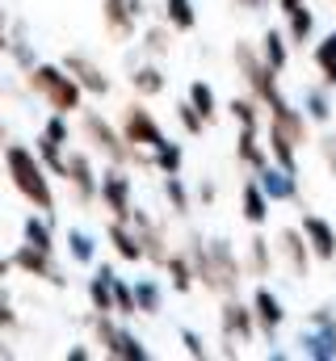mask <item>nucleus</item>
<instances>
[{
	"label": "nucleus",
	"mask_w": 336,
	"mask_h": 361,
	"mask_svg": "<svg viewBox=\"0 0 336 361\" xmlns=\"http://www.w3.org/2000/svg\"><path fill=\"white\" fill-rule=\"evenodd\" d=\"M185 252H189V261H193V273H198V281L210 290V294H219V298H236L240 294V281H244V261L236 257V244L232 240H202L198 231L193 235H185Z\"/></svg>",
	"instance_id": "obj_1"
},
{
	"label": "nucleus",
	"mask_w": 336,
	"mask_h": 361,
	"mask_svg": "<svg viewBox=\"0 0 336 361\" xmlns=\"http://www.w3.org/2000/svg\"><path fill=\"white\" fill-rule=\"evenodd\" d=\"M76 130H80V143L97 156V160H105V164H122V169H131V164H152V152H143V147H135L126 135H122V126H109V118L101 114V109H84L76 114Z\"/></svg>",
	"instance_id": "obj_2"
},
{
	"label": "nucleus",
	"mask_w": 336,
	"mask_h": 361,
	"mask_svg": "<svg viewBox=\"0 0 336 361\" xmlns=\"http://www.w3.org/2000/svg\"><path fill=\"white\" fill-rule=\"evenodd\" d=\"M4 169H8V180H13V189L34 206V210H42L47 219H55V210H59V202H55V189H51V177H47V164L38 160V152H30L25 143H4Z\"/></svg>",
	"instance_id": "obj_3"
},
{
	"label": "nucleus",
	"mask_w": 336,
	"mask_h": 361,
	"mask_svg": "<svg viewBox=\"0 0 336 361\" xmlns=\"http://www.w3.org/2000/svg\"><path fill=\"white\" fill-rule=\"evenodd\" d=\"M25 85L38 92L55 114H80L84 89L76 85V76L64 63H38L34 72H25Z\"/></svg>",
	"instance_id": "obj_4"
},
{
	"label": "nucleus",
	"mask_w": 336,
	"mask_h": 361,
	"mask_svg": "<svg viewBox=\"0 0 336 361\" xmlns=\"http://www.w3.org/2000/svg\"><path fill=\"white\" fill-rule=\"evenodd\" d=\"M97 202H101L114 219H131V210H135V180L126 177V169H122V164H109V169L101 173Z\"/></svg>",
	"instance_id": "obj_5"
},
{
	"label": "nucleus",
	"mask_w": 336,
	"mask_h": 361,
	"mask_svg": "<svg viewBox=\"0 0 336 361\" xmlns=\"http://www.w3.org/2000/svg\"><path fill=\"white\" fill-rule=\"evenodd\" d=\"M126 223L135 227V235H139V244H143V261H148V265H156V269H164L168 252H172L168 227H164V223H156L148 210H131V219H126Z\"/></svg>",
	"instance_id": "obj_6"
},
{
	"label": "nucleus",
	"mask_w": 336,
	"mask_h": 361,
	"mask_svg": "<svg viewBox=\"0 0 336 361\" xmlns=\"http://www.w3.org/2000/svg\"><path fill=\"white\" fill-rule=\"evenodd\" d=\"M303 353L311 361H336V311L332 307H320L311 315V328L299 336Z\"/></svg>",
	"instance_id": "obj_7"
},
{
	"label": "nucleus",
	"mask_w": 336,
	"mask_h": 361,
	"mask_svg": "<svg viewBox=\"0 0 336 361\" xmlns=\"http://www.w3.org/2000/svg\"><path fill=\"white\" fill-rule=\"evenodd\" d=\"M122 135H126L135 147H143V152H156V147L164 143V130H160V122L152 118V109H143V101H131V105L122 109Z\"/></svg>",
	"instance_id": "obj_8"
},
{
	"label": "nucleus",
	"mask_w": 336,
	"mask_h": 361,
	"mask_svg": "<svg viewBox=\"0 0 336 361\" xmlns=\"http://www.w3.org/2000/svg\"><path fill=\"white\" fill-rule=\"evenodd\" d=\"M273 252H277V261L290 269L294 281H303V277H307V269H311V244H307L303 227H282V231H277V240H273Z\"/></svg>",
	"instance_id": "obj_9"
},
{
	"label": "nucleus",
	"mask_w": 336,
	"mask_h": 361,
	"mask_svg": "<svg viewBox=\"0 0 336 361\" xmlns=\"http://www.w3.org/2000/svg\"><path fill=\"white\" fill-rule=\"evenodd\" d=\"M64 180L72 185V193H76V202H80V206H97L101 177H97V169H92V152H88V147L68 152V173H64Z\"/></svg>",
	"instance_id": "obj_10"
},
{
	"label": "nucleus",
	"mask_w": 336,
	"mask_h": 361,
	"mask_svg": "<svg viewBox=\"0 0 336 361\" xmlns=\"http://www.w3.org/2000/svg\"><path fill=\"white\" fill-rule=\"evenodd\" d=\"M101 17H105V34L114 42H131L143 21V0H105Z\"/></svg>",
	"instance_id": "obj_11"
},
{
	"label": "nucleus",
	"mask_w": 336,
	"mask_h": 361,
	"mask_svg": "<svg viewBox=\"0 0 336 361\" xmlns=\"http://www.w3.org/2000/svg\"><path fill=\"white\" fill-rule=\"evenodd\" d=\"M64 68H68V72L76 76V85H80L88 97H97V101L114 92V80L105 76V68H101L92 55H84V51H68V55H64Z\"/></svg>",
	"instance_id": "obj_12"
},
{
	"label": "nucleus",
	"mask_w": 336,
	"mask_h": 361,
	"mask_svg": "<svg viewBox=\"0 0 336 361\" xmlns=\"http://www.w3.org/2000/svg\"><path fill=\"white\" fill-rule=\"evenodd\" d=\"M13 269L30 273V277H38V281H47V286H55V290L68 286V277H64V269L51 261V252H42V248H34V244H21V248L13 252Z\"/></svg>",
	"instance_id": "obj_13"
},
{
	"label": "nucleus",
	"mask_w": 336,
	"mask_h": 361,
	"mask_svg": "<svg viewBox=\"0 0 336 361\" xmlns=\"http://www.w3.org/2000/svg\"><path fill=\"white\" fill-rule=\"evenodd\" d=\"M219 328H223V336H227V341H236V345H252V336H256V315H252V302L223 298Z\"/></svg>",
	"instance_id": "obj_14"
},
{
	"label": "nucleus",
	"mask_w": 336,
	"mask_h": 361,
	"mask_svg": "<svg viewBox=\"0 0 336 361\" xmlns=\"http://www.w3.org/2000/svg\"><path fill=\"white\" fill-rule=\"evenodd\" d=\"M252 315H256V332H260L265 341H277V328L286 324V307H282V298H277L269 286H256V294H252Z\"/></svg>",
	"instance_id": "obj_15"
},
{
	"label": "nucleus",
	"mask_w": 336,
	"mask_h": 361,
	"mask_svg": "<svg viewBox=\"0 0 336 361\" xmlns=\"http://www.w3.org/2000/svg\"><path fill=\"white\" fill-rule=\"evenodd\" d=\"M299 227H303V235H307V244H311V257H316V261H324V265L336 261V227L324 219V214L303 210Z\"/></svg>",
	"instance_id": "obj_16"
},
{
	"label": "nucleus",
	"mask_w": 336,
	"mask_h": 361,
	"mask_svg": "<svg viewBox=\"0 0 336 361\" xmlns=\"http://www.w3.org/2000/svg\"><path fill=\"white\" fill-rule=\"evenodd\" d=\"M252 177L260 180V189L269 193V202H299V177H294V173L269 164V169H260V173H252Z\"/></svg>",
	"instance_id": "obj_17"
},
{
	"label": "nucleus",
	"mask_w": 336,
	"mask_h": 361,
	"mask_svg": "<svg viewBox=\"0 0 336 361\" xmlns=\"http://www.w3.org/2000/svg\"><path fill=\"white\" fill-rule=\"evenodd\" d=\"M236 160H240L248 173H260V169H269V164H273L269 143H260V130H244V126H240V139H236Z\"/></svg>",
	"instance_id": "obj_18"
},
{
	"label": "nucleus",
	"mask_w": 336,
	"mask_h": 361,
	"mask_svg": "<svg viewBox=\"0 0 336 361\" xmlns=\"http://www.w3.org/2000/svg\"><path fill=\"white\" fill-rule=\"evenodd\" d=\"M269 193L260 189V180L252 177L244 180V189H240V210H244V223H252V227H265V219H269Z\"/></svg>",
	"instance_id": "obj_19"
},
{
	"label": "nucleus",
	"mask_w": 336,
	"mask_h": 361,
	"mask_svg": "<svg viewBox=\"0 0 336 361\" xmlns=\"http://www.w3.org/2000/svg\"><path fill=\"white\" fill-rule=\"evenodd\" d=\"M303 114H307V122H316V126H324V122L336 114L332 85H328V80H320V85L307 89V97H303Z\"/></svg>",
	"instance_id": "obj_20"
},
{
	"label": "nucleus",
	"mask_w": 336,
	"mask_h": 361,
	"mask_svg": "<svg viewBox=\"0 0 336 361\" xmlns=\"http://www.w3.org/2000/svg\"><path fill=\"white\" fill-rule=\"evenodd\" d=\"M273 240H265V235H252L248 244H244V273L248 277H269L273 273Z\"/></svg>",
	"instance_id": "obj_21"
},
{
	"label": "nucleus",
	"mask_w": 336,
	"mask_h": 361,
	"mask_svg": "<svg viewBox=\"0 0 336 361\" xmlns=\"http://www.w3.org/2000/svg\"><path fill=\"white\" fill-rule=\"evenodd\" d=\"M109 248L122 257V261H143V244H139V235H135V227L126 223V219H114L109 223Z\"/></svg>",
	"instance_id": "obj_22"
},
{
	"label": "nucleus",
	"mask_w": 336,
	"mask_h": 361,
	"mask_svg": "<svg viewBox=\"0 0 336 361\" xmlns=\"http://www.w3.org/2000/svg\"><path fill=\"white\" fill-rule=\"evenodd\" d=\"M164 273H168V286H172L176 294H189V290L198 286V273H193V261H189V252H185V248L168 252Z\"/></svg>",
	"instance_id": "obj_23"
},
{
	"label": "nucleus",
	"mask_w": 336,
	"mask_h": 361,
	"mask_svg": "<svg viewBox=\"0 0 336 361\" xmlns=\"http://www.w3.org/2000/svg\"><path fill=\"white\" fill-rule=\"evenodd\" d=\"M172 25L168 21H156V25H143V34H139V51H143V59H164L168 51H172Z\"/></svg>",
	"instance_id": "obj_24"
},
{
	"label": "nucleus",
	"mask_w": 336,
	"mask_h": 361,
	"mask_svg": "<svg viewBox=\"0 0 336 361\" xmlns=\"http://www.w3.org/2000/svg\"><path fill=\"white\" fill-rule=\"evenodd\" d=\"M227 114H232V118H236V126H244V130H265V105H260L252 92H240V97H232Z\"/></svg>",
	"instance_id": "obj_25"
},
{
	"label": "nucleus",
	"mask_w": 336,
	"mask_h": 361,
	"mask_svg": "<svg viewBox=\"0 0 336 361\" xmlns=\"http://www.w3.org/2000/svg\"><path fill=\"white\" fill-rule=\"evenodd\" d=\"M260 59L282 76L286 63H290V38H286L282 30H265V38H260Z\"/></svg>",
	"instance_id": "obj_26"
},
{
	"label": "nucleus",
	"mask_w": 336,
	"mask_h": 361,
	"mask_svg": "<svg viewBox=\"0 0 336 361\" xmlns=\"http://www.w3.org/2000/svg\"><path fill=\"white\" fill-rule=\"evenodd\" d=\"M265 143H269V156H273V164L299 177V143H294V139H286L282 130H269V135H265Z\"/></svg>",
	"instance_id": "obj_27"
},
{
	"label": "nucleus",
	"mask_w": 336,
	"mask_h": 361,
	"mask_svg": "<svg viewBox=\"0 0 336 361\" xmlns=\"http://www.w3.org/2000/svg\"><path fill=\"white\" fill-rule=\"evenodd\" d=\"M311 34H316V13H311L307 4L290 8V13H286V38L299 42V47H311Z\"/></svg>",
	"instance_id": "obj_28"
},
{
	"label": "nucleus",
	"mask_w": 336,
	"mask_h": 361,
	"mask_svg": "<svg viewBox=\"0 0 336 361\" xmlns=\"http://www.w3.org/2000/svg\"><path fill=\"white\" fill-rule=\"evenodd\" d=\"M164 72L156 68V63H143V68H135L131 72V89H135V97H143V101H152V97H160L164 92Z\"/></svg>",
	"instance_id": "obj_29"
},
{
	"label": "nucleus",
	"mask_w": 336,
	"mask_h": 361,
	"mask_svg": "<svg viewBox=\"0 0 336 361\" xmlns=\"http://www.w3.org/2000/svg\"><path fill=\"white\" fill-rule=\"evenodd\" d=\"M164 21L176 30V34H193V30H198L193 0H164Z\"/></svg>",
	"instance_id": "obj_30"
},
{
	"label": "nucleus",
	"mask_w": 336,
	"mask_h": 361,
	"mask_svg": "<svg viewBox=\"0 0 336 361\" xmlns=\"http://www.w3.org/2000/svg\"><path fill=\"white\" fill-rule=\"evenodd\" d=\"M8 59L17 63V72H34V68H38L34 42L25 38V21H17V38H8Z\"/></svg>",
	"instance_id": "obj_31"
},
{
	"label": "nucleus",
	"mask_w": 336,
	"mask_h": 361,
	"mask_svg": "<svg viewBox=\"0 0 336 361\" xmlns=\"http://www.w3.org/2000/svg\"><path fill=\"white\" fill-rule=\"evenodd\" d=\"M135 298H139V315H160L164 311V290H160L156 277L135 281Z\"/></svg>",
	"instance_id": "obj_32"
},
{
	"label": "nucleus",
	"mask_w": 336,
	"mask_h": 361,
	"mask_svg": "<svg viewBox=\"0 0 336 361\" xmlns=\"http://www.w3.org/2000/svg\"><path fill=\"white\" fill-rule=\"evenodd\" d=\"M105 353H109V357H118V361H148V357H152V353H148V349L126 332V328H118V332H114V341H109V349H105Z\"/></svg>",
	"instance_id": "obj_33"
},
{
	"label": "nucleus",
	"mask_w": 336,
	"mask_h": 361,
	"mask_svg": "<svg viewBox=\"0 0 336 361\" xmlns=\"http://www.w3.org/2000/svg\"><path fill=\"white\" fill-rule=\"evenodd\" d=\"M164 197H168V206H172V214H176V219L193 210V193H189V185L181 180V173H168V177H164Z\"/></svg>",
	"instance_id": "obj_34"
},
{
	"label": "nucleus",
	"mask_w": 336,
	"mask_h": 361,
	"mask_svg": "<svg viewBox=\"0 0 336 361\" xmlns=\"http://www.w3.org/2000/svg\"><path fill=\"white\" fill-rule=\"evenodd\" d=\"M25 244H34L42 252H55V231H51V219L47 214H30L25 219Z\"/></svg>",
	"instance_id": "obj_35"
},
{
	"label": "nucleus",
	"mask_w": 336,
	"mask_h": 361,
	"mask_svg": "<svg viewBox=\"0 0 336 361\" xmlns=\"http://www.w3.org/2000/svg\"><path fill=\"white\" fill-rule=\"evenodd\" d=\"M189 101L198 105V114H202L210 126L219 122V114H223V109H219V97H215V89H210L206 80H193V85H189Z\"/></svg>",
	"instance_id": "obj_36"
},
{
	"label": "nucleus",
	"mask_w": 336,
	"mask_h": 361,
	"mask_svg": "<svg viewBox=\"0 0 336 361\" xmlns=\"http://www.w3.org/2000/svg\"><path fill=\"white\" fill-rule=\"evenodd\" d=\"M114 315H122V319H135V315H139V298H135V286H126L118 273H114Z\"/></svg>",
	"instance_id": "obj_37"
},
{
	"label": "nucleus",
	"mask_w": 336,
	"mask_h": 361,
	"mask_svg": "<svg viewBox=\"0 0 336 361\" xmlns=\"http://www.w3.org/2000/svg\"><path fill=\"white\" fill-rule=\"evenodd\" d=\"M181 164H185V152H181V143H160L156 152H152V169H160V173H181Z\"/></svg>",
	"instance_id": "obj_38"
},
{
	"label": "nucleus",
	"mask_w": 336,
	"mask_h": 361,
	"mask_svg": "<svg viewBox=\"0 0 336 361\" xmlns=\"http://www.w3.org/2000/svg\"><path fill=\"white\" fill-rule=\"evenodd\" d=\"M68 252H72L76 265H92L97 261V244H92L88 231H68Z\"/></svg>",
	"instance_id": "obj_39"
},
{
	"label": "nucleus",
	"mask_w": 336,
	"mask_h": 361,
	"mask_svg": "<svg viewBox=\"0 0 336 361\" xmlns=\"http://www.w3.org/2000/svg\"><path fill=\"white\" fill-rule=\"evenodd\" d=\"M176 122L185 126V135H202V130L210 126V122H206V118L198 114V105H193L189 97H185V101H176Z\"/></svg>",
	"instance_id": "obj_40"
},
{
	"label": "nucleus",
	"mask_w": 336,
	"mask_h": 361,
	"mask_svg": "<svg viewBox=\"0 0 336 361\" xmlns=\"http://www.w3.org/2000/svg\"><path fill=\"white\" fill-rule=\"evenodd\" d=\"M311 59H316V68H320V72L336 68V34H324V38L311 47Z\"/></svg>",
	"instance_id": "obj_41"
},
{
	"label": "nucleus",
	"mask_w": 336,
	"mask_h": 361,
	"mask_svg": "<svg viewBox=\"0 0 336 361\" xmlns=\"http://www.w3.org/2000/svg\"><path fill=\"white\" fill-rule=\"evenodd\" d=\"M176 336H181V345H185V353H189V357H198V361H206V357H210V349H206V341H202V336H198L193 328H181Z\"/></svg>",
	"instance_id": "obj_42"
},
{
	"label": "nucleus",
	"mask_w": 336,
	"mask_h": 361,
	"mask_svg": "<svg viewBox=\"0 0 336 361\" xmlns=\"http://www.w3.org/2000/svg\"><path fill=\"white\" fill-rule=\"evenodd\" d=\"M13 324H17V311H13V298H8V290L0 286V336H4Z\"/></svg>",
	"instance_id": "obj_43"
},
{
	"label": "nucleus",
	"mask_w": 336,
	"mask_h": 361,
	"mask_svg": "<svg viewBox=\"0 0 336 361\" xmlns=\"http://www.w3.org/2000/svg\"><path fill=\"white\" fill-rule=\"evenodd\" d=\"M193 202H198V206H215V202H219V189H215L210 180H198V189H193Z\"/></svg>",
	"instance_id": "obj_44"
},
{
	"label": "nucleus",
	"mask_w": 336,
	"mask_h": 361,
	"mask_svg": "<svg viewBox=\"0 0 336 361\" xmlns=\"http://www.w3.org/2000/svg\"><path fill=\"white\" fill-rule=\"evenodd\" d=\"M320 156H324V164L332 169V177H336V135H324L320 139Z\"/></svg>",
	"instance_id": "obj_45"
},
{
	"label": "nucleus",
	"mask_w": 336,
	"mask_h": 361,
	"mask_svg": "<svg viewBox=\"0 0 336 361\" xmlns=\"http://www.w3.org/2000/svg\"><path fill=\"white\" fill-rule=\"evenodd\" d=\"M236 8H244V13H265L269 0H236Z\"/></svg>",
	"instance_id": "obj_46"
},
{
	"label": "nucleus",
	"mask_w": 336,
	"mask_h": 361,
	"mask_svg": "<svg viewBox=\"0 0 336 361\" xmlns=\"http://www.w3.org/2000/svg\"><path fill=\"white\" fill-rule=\"evenodd\" d=\"M0 51H8V13L0 8Z\"/></svg>",
	"instance_id": "obj_47"
},
{
	"label": "nucleus",
	"mask_w": 336,
	"mask_h": 361,
	"mask_svg": "<svg viewBox=\"0 0 336 361\" xmlns=\"http://www.w3.org/2000/svg\"><path fill=\"white\" fill-rule=\"evenodd\" d=\"M92 357V349H84V345H76V349H68V361H84Z\"/></svg>",
	"instance_id": "obj_48"
},
{
	"label": "nucleus",
	"mask_w": 336,
	"mask_h": 361,
	"mask_svg": "<svg viewBox=\"0 0 336 361\" xmlns=\"http://www.w3.org/2000/svg\"><path fill=\"white\" fill-rule=\"evenodd\" d=\"M8 269H13V257H0V277H8Z\"/></svg>",
	"instance_id": "obj_49"
}]
</instances>
